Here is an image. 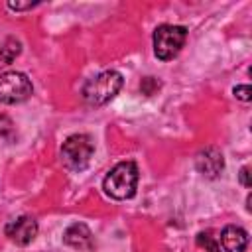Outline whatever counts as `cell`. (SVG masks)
Instances as JSON below:
<instances>
[{"label": "cell", "instance_id": "cell-9", "mask_svg": "<svg viewBox=\"0 0 252 252\" xmlns=\"http://www.w3.org/2000/svg\"><path fill=\"white\" fill-rule=\"evenodd\" d=\"M220 244L224 252H244L248 246V232L242 226L226 224L220 232Z\"/></svg>", "mask_w": 252, "mask_h": 252}, {"label": "cell", "instance_id": "cell-13", "mask_svg": "<svg viewBox=\"0 0 252 252\" xmlns=\"http://www.w3.org/2000/svg\"><path fill=\"white\" fill-rule=\"evenodd\" d=\"M158 87H159V83H158L154 77H146V79H142V83H140V89H142L144 94H152Z\"/></svg>", "mask_w": 252, "mask_h": 252}, {"label": "cell", "instance_id": "cell-14", "mask_svg": "<svg viewBox=\"0 0 252 252\" xmlns=\"http://www.w3.org/2000/svg\"><path fill=\"white\" fill-rule=\"evenodd\" d=\"M39 2H26V4H20V2H8V8L10 10H28V8H33L37 6Z\"/></svg>", "mask_w": 252, "mask_h": 252}, {"label": "cell", "instance_id": "cell-6", "mask_svg": "<svg viewBox=\"0 0 252 252\" xmlns=\"http://www.w3.org/2000/svg\"><path fill=\"white\" fill-rule=\"evenodd\" d=\"M4 232L12 242H16L20 246H26L37 234V220L33 217H30V215H22V217L10 220L6 224V228H4Z\"/></svg>", "mask_w": 252, "mask_h": 252}, {"label": "cell", "instance_id": "cell-1", "mask_svg": "<svg viewBox=\"0 0 252 252\" xmlns=\"http://www.w3.org/2000/svg\"><path fill=\"white\" fill-rule=\"evenodd\" d=\"M138 165L134 161H120L116 163L104 177L102 189L108 197L124 201L134 197L136 187H138Z\"/></svg>", "mask_w": 252, "mask_h": 252}, {"label": "cell", "instance_id": "cell-5", "mask_svg": "<svg viewBox=\"0 0 252 252\" xmlns=\"http://www.w3.org/2000/svg\"><path fill=\"white\" fill-rule=\"evenodd\" d=\"M33 85L26 73L6 71L0 75V102L2 104H18L32 96Z\"/></svg>", "mask_w": 252, "mask_h": 252}, {"label": "cell", "instance_id": "cell-11", "mask_svg": "<svg viewBox=\"0 0 252 252\" xmlns=\"http://www.w3.org/2000/svg\"><path fill=\"white\" fill-rule=\"evenodd\" d=\"M197 246L199 248H205L207 252H220L219 238L211 230H203V232L197 234Z\"/></svg>", "mask_w": 252, "mask_h": 252}, {"label": "cell", "instance_id": "cell-4", "mask_svg": "<svg viewBox=\"0 0 252 252\" xmlns=\"http://www.w3.org/2000/svg\"><path fill=\"white\" fill-rule=\"evenodd\" d=\"M187 39V30L183 26H173V24H161L154 32V53L161 61L173 59L183 43Z\"/></svg>", "mask_w": 252, "mask_h": 252}, {"label": "cell", "instance_id": "cell-12", "mask_svg": "<svg viewBox=\"0 0 252 252\" xmlns=\"http://www.w3.org/2000/svg\"><path fill=\"white\" fill-rule=\"evenodd\" d=\"M232 93H234L236 98H240V100H244V102H248V100L252 98V89H250V85H236Z\"/></svg>", "mask_w": 252, "mask_h": 252}, {"label": "cell", "instance_id": "cell-2", "mask_svg": "<svg viewBox=\"0 0 252 252\" xmlns=\"http://www.w3.org/2000/svg\"><path fill=\"white\" fill-rule=\"evenodd\" d=\"M122 83H124V79L118 71H114V69L102 71V73L91 77L83 85L81 94H83L87 104L100 106V104H106L108 100H112L118 94V91L122 89Z\"/></svg>", "mask_w": 252, "mask_h": 252}, {"label": "cell", "instance_id": "cell-7", "mask_svg": "<svg viewBox=\"0 0 252 252\" xmlns=\"http://www.w3.org/2000/svg\"><path fill=\"white\" fill-rule=\"evenodd\" d=\"M195 167L199 169V173H203L209 179H215L220 175V171L224 169V158L222 152L215 146H207L203 148L197 156H195Z\"/></svg>", "mask_w": 252, "mask_h": 252}, {"label": "cell", "instance_id": "cell-8", "mask_svg": "<svg viewBox=\"0 0 252 252\" xmlns=\"http://www.w3.org/2000/svg\"><path fill=\"white\" fill-rule=\"evenodd\" d=\"M63 242L77 250H91L94 246L93 232L83 222H73L71 226H67V230L63 232Z\"/></svg>", "mask_w": 252, "mask_h": 252}, {"label": "cell", "instance_id": "cell-10", "mask_svg": "<svg viewBox=\"0 0 252 252\" xmlns=\"http://www.w3.org/2000/svg\"><path fill=\"white\" fill-rule=\"evenodd\" d=\"M20 49H22L20 41L16 37H8L4 41V45H2V49H0V61L2 63H12L20 55Z\"/></svg>", "mask_w": 252, "mask_h": 252}, {"label": "cell", "instance_id": "cell-15", "mask_svg": "<svg viewBox=\"0 0 252 252\" xmlns=\"http://www.w3.org/2000/svg\"><path fill=\"white\" fill-rule=\"evenodd\" d=\"M250 169H248V165H244L242 169H240V183L244 185V187H250Z\"/></svg>", "mask_w": 252, "mask_h": 252}, {"label": "cell", "instance_id": "cell-3", "mask_svg": "<svg viewBox=\"0 0 252 252\" xmlns=\"http://www.w3.org/2000/svg\"><path fill=\"white\" fill-rule=\"evenodd\" d=\"M94 154V142L89 134H73L61 146V161L69 171H83Z\"/></svg>", "mask_w": 252, "mask_h": 252}]
</instances>
